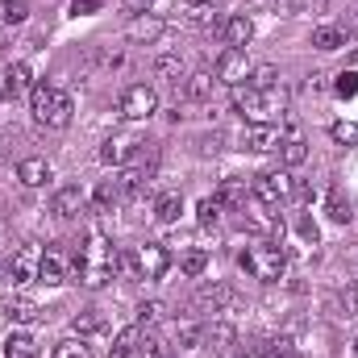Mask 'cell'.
I'll return each mask as SVG.
<instances>
[{"instance_id": "9c48e42d", "label": "cell", "mask_w": 358, "mask_h": 358, "mask_svg": "<svg viewBox=\"0 0 358 358\" xmlns=\"http://www.w3.org/2000/svg\"><path fill=\"white\" fill-rule=\"evenodd\" d=\"M229 304H234V287L221 283V279H217V283H204V287L192 296V308H196L200 317H208V313H225Z\"/></svg>"}, {"instance_id": "484cf974", "label": "cell", "mask_w": 358, "mask_h": 358, "mask_svg": "<svg viewBox=\"0 0 358 358\" xmlns=\"http://www.w3.org/2000/svg\"><path fill=\"white\" fill-rule=\"evenodd\" d=\"M234 338H238V329H234L229 321H213V325H204V346H213V350H229Z\"/></svg>"}, {"instance_id": "f35d334b", "label": "cell", "mask_w": 358, "mask_h": 358, "mask_svg": "<svg viewBox=\"0 0 358 358\" xmlns=\"http://www.w3.org/2000/svg\"><path fill=\"white\" fill-rule=\"evenodd\" d=\"M329 138H334L338 146H358V125L355 121H334V125H329Z\"/></svg>"}, {"instance_id": "f1b7e54d", "label": "cell", "mask_w": 358, "mask_h": 358, "mask_svg": "<svg viewBox=\"0 0 358 358\" xmlns=\"http://www.w3.org/2000/svg\"><path fill=\"white\" fill-rule=\"evenodd\" d=\"M313 46L317 50H338V46H346V29L342 25H317L313 29Z\"/></svg>"}, {"instance_id": "e0dca14e", "label": "cell", "mask_w": 358, "mask_h": 358, "mask_svg": "<svg viewBox=\"0 0 358 358\" xmlns=\"http://www.w3.org/2000/svg\"><path fill=\"white\" fill-rule=\"evenodd\" d=\"M221 34H225V46L246 50V46H250V38H255V21H250L246 13H234V17H225Z\"/></svg>"}, {"instance_id": "f6af8a7d", "label": "cell", "mask_w": 358, "mask_h": 358, "mask_svg": "<svg viewBox=\"0 0 358 358\" xmlns=\"http://www.w3.org/2000/svg\"><path fill=\"white\" fill-rule=\"evenodd\" d=\"M4 21H8V25L25 21V4H21V0H4Z\"/></svg>"}, {"instance_id": "db71d44e", "label": "cell", "mask_w": 358, "mask_h": 358, "mask_svg": "<svg viewBox=\"0 0 358 358\" xmlns=\"http://www.w3.org/2000/svg\"><path fill=\"white\" fill-rule=\"evenodd\" d=\"M238 358H263V355H238Z\"/></svg>"}, {"instance_id": "83f0119b", "label": "cell", "mask_w": 358, "mask_h": 358, "mask_svg": "<svg viewBox=\"0 0 358 358\" xmlns=\"http://www.w3.org/2000/svg\"><path fill=\"white\" fill-rule=\"evenodd\" d=\"M71 329H76L80 338H92V334H104V329H108V321H104V313H100V308H84V313H76Z\"/></svg>"}, {"instance_id": "4316f807", "label": "cell", "mask_w": 358, "mask_h": 358, "mask_svg": "<svg viewBox=\"0 0 358 358\" xmlns=\"http://www.w3.org/2000/svg\"><path fill=\"white\" fill-rule=\"evenodd\" d=\"M155 76L167 80V84H179V80H187V63L179 55H159L155 59Z\"/></svg>"}, {"instance_id": "9f6ffc18", "label": "cell", "mask_w": 358, "mask_h": 358, "mask_svg": "<svg viewBox=\"0 0 358 358\" xmlns=\"http://www.w3.org/2000/svg\"><path fill=\"white\" fill-rule=\"evenodd\" d=\"M355 63H358V50H355Z\"/></svg>"}, {"instance_id": "277c9868", "label": "cell", "mask_w": 358, "mask_h": 358, "mask_svg": "<svg viewBox=\"0 0 358 358\" xmlns=\"http://www.w3.org/2000/svg\"><path fill=\"white\" fill-rule=\"evenodd\" d=\"M283 104H287V96L279 88L255 92V88H246V84H238V92H234V108H238L246 121H255V125H271L275 113H283Z\"/></svg>"}, {"instance_id": "ab89813d", "label": "cell", "mask_w": 358, "mask_h": 358, "mask_svg": "<svg viewBox=\"0 0 358 358\" xmlns=\"http://www.w3.org/2000/svg\"><path fill=\"white\" fill-rule=\"evenodd\" d=\"M338 308H342V317H358V279H350L338 292Z\"/></svg>"}, {"instance_id": "603a6c76", "label": "cell", "mask_w": 358, "mask_h": 358, "mask_svg": "<svg viewBox=\"0 0 358 358\" xmlns=\"http://www.w3.org/2000/svg\"><path fill=\"white\" fill-rule=\"evenodd\" d=\"M17 179H21L25 187H46V183L55 179V171H50L46 159H21V163H17Z\"/></svg>"}, {"instance_id": "3957f363", "label": "cell", "mask_w": 358, "mask_h": 358, "mask_svg": "<svg viewBox=\"0 0 358 358\" xmlns=\"http://www.w3.org/2000/svg\"><path fill=\"white\" fill-rule=\"evenodd\" d=\"M238 263H242V271L250 279H259V283H279L283 271H287V255H283L279 242H255L250 250H242Z\"/></svg>"}, {"instance_id": "681fc988", "label": "cell", "mask_w": 358, "mask_h": 358, "mask_svg": "<svg viewBox=\"0 0 358 358\" xmlns=\"http://www.w3.org/2000/svg\"><path fill=\"white\" fill-rule=\"evenodd\" d=\"M350 34H358V8H355V17H350Z\"/></svg>"}, {"instance_id": "ffe728a7", "label": "cell", "mask_w": 358, "mask_h": 358, "mask_svg": "<svg viewBox=\"0 0 358 358\" xmlns=\"http://www.w3.org/2000/svg\"><path fill=\"white\" fill-rule=\"evenodd\" d=\"M279 129L275 125H250L246 134H242V146L246 150H255V155H267V150H279Z\"/></svg>"}, {"instance_id": "f5cc1de1", "label": "cell", "mask_w": 358, "mask_h": 358, "mask_svg": "<svg viewBox=\"0 0 358 358\" xmlns=\"http://www.w3.org/2000/svg\"><path fill=\"white\" fill-rule=\"evenodd\" d=\"M187 4H213V0H187Z\"/></svg>"}, {"instance_id": "d6986e66", "label": "cell", "mask_w": 358, "mask_h": 358, "mask_svg": "<svg viewBox=\"0 0 358 358\" xmlns=\"http://www.w3.org/2000/svg\"><path fill=\"white\" fill-rule=\"evenodd\" d=\"M308 159V142H304V134L300 129H287L283 138H279V163L283 167H300Z\"/></svg>"}, {"instance_id": "f546056e", "label": "cell", "mask_w": 358, "mask_h": 358, "mask_svg": "<svg viewBox=\"0 0 358 358\" xmlns=\"http://www.w3.org/2000/svg\"><path fill=\"white\" fill-rule=\"evenodd\" d=\"M8 321L13 325H38L42 321V308L34 300H8Z\"/></svg>"}, {"instance_id": "5b68a950", "label": "cell", "mask_w": 358, "mask_h": 358, "mask_svg": "<svg viewBox=\"0 0 358 358\" xmlns=\"http://www.w3.org/2000/svg\"><path fill=\"white\" fill-rule=\"evenodd\" d=\"M117 113L125 121H150L159 113V92L150 88V84H129V88L121 92V100H117Z\"/></svg>"}, {"instance_id": "8d00e7d4", "label": "cell", "mask_w": 358, "mask_h": 358, "mask_svg": "<svg viewBox=\"0 0 358 358\" xmlns=\"http://www.w3.org/2000/svg\"><path fill=\"white\" fill-rule=\"evenodd\" d=\"M179 271H183L187 279H200V275L208 271V255H204V250H187V255L179 259Z\"/></svg>"}, {"instance_id": "bcb514c9", "label": "cell", "mask_w": 358, "mask_h": 358, "mask_svg": "<svg viewBox=\"0 0 358 358\" xmlns=\"http://www.w3.org/2000/svg\"><path fill=\"white\" fill-rule=\"evenodd\" d=\"M304 4H308V0H275V8H279L283 17H296V13H300Z\"/></svg>"}, {"instance_id": "2e32d148", "label": "cell", "mask_w": 358, "mask_h": 358, "mask_svg": "<svg viewBox=\"0 0 358 358\" xmlns=\"http://www.w3.org/2000/svg\"><path fill=\"white\" fill-rule=\"evenodd\" d=\"M142 355H150V342L142 338V325H129V329H121V334L113 338L108 358H142Z\"/></svg>"}, {"instance_id": "ee69618b", "label": "cell", "mask_w": 358, "mask_h": 358, "mask_svg": "<svg viewBox=\"0 0 358 358\" xmlns=\"http://www.w3.org/2000/svg\"><path fill=\"white\" fill-rule=\"evenodd\" d=\"M296 234H300L304 242H317V238H321V229H317V221H313V213H304V217L296 221Z\"/></svg>"}, {"instance_id": "7402d4cb", "label": "cell", "mask_w": 358, "mask_h": 358, "mask_svg": "<svg viewBox=\"0 0 358 358\" xmlns=\"http://www.w3.org/2000/svg\"><path fill=\"white\" fill-rule=\"evenodd\" d=\"M217 200H221V208H246V200H250V187H246V179H238V176H229V179H221V187H217Z\"/></svg>"}, {"instance_id": "816d5d0a", "label": "cell", "mask_w": 358, "mask_h": 358, "mask_svg": "<svg viewBox=\"0 0 358 358\" xmlns=\"http://www.w3.org/2000/svg\"><path fill=\"white\" fill-rule=\"evenodd\" d=\"M0 279H8V267H4V263H0Z\"/></svg>"}, {"instance_id": "8992f818", "label": "cell", "mask_w": 358, "mask_h": 358, "mask_svg": "<svg viewBox=\"0 0 358 358\" xmlns=\"http://www.w3.org/2000/svg\"><path fill=\"white\" fill-rule=\"evenodd\" d=\"M292 183L296 179L287 176V171H259V176L250 179V196L271 204V208H279V204L292 200Z\"/></svg>"}, {"instance_id": "11a10c76", "label": "cell", "mask_w": 358, "mask_h": 358, "mask_svg": "<svg viewBox=\"0 0 358 358\" xmlns=\"http://www.w3.org/2000/svg\"><path fill=\"white\" fill-rule=\"evenodd\" d=\"M355 355H358V338H355Z\"/></svg>"}, {"instance_id": "74e56055", "label": "cell", "mask_w": 358, "mask_h": 358, "mask_svg": "<svg viewBox=\"0 0 358 358\" xmlns=\"http://www.w3.org/2000/svg\"><path fill=\"white\" fill-rule=\"evenodd\" d=\"M167 317V304L163 300H142L138 304V325H159Z\"/></svg>"}, {"instance_id": "52a82bcc", "label": "cell", "mask_w": 358, "mask_h": 358, "mask_svg": "<svg viewBox=\"0 0 358 358\" xmlns=\"http://www.w3.org/2000/svg\"><path fill=\"white\" fill-rule=\"evenodd\" d=\"M242 217H246V225L255 229V234H263V238H271V242H279L283 238V221H279V213L271 208V204H263V200H246V208H242Z\"/></svg>"}, {"instance_id": "7c38bea8", "label": "cell", "mask_w": 358, "mask_h": 358, "mask_svg": "<svg viewBox=\"0 0 358 358\" xmlns=\"http://www.w3.org/2000/svg\"><path fill=\"white\" fill-rule=\"evenodd\" d=\"M246 76H250L246 50H234V46H225V50H221V59H217V80L238 88V84H246Z\"/></svg>"}, {"instance_id": "f907efd6", "label": "cell", "mask_w": 358, "mask_h": 358, "mask_svg": "<svg viewBox=\"0 0 358 358\" xmlns=\"http://www.w3.org/2000/svg\"><path fill=\"white\" fill-rule=\"evenodd\" d=\"M150 358H171L167 350H150Z\"/></svg>"}, {"instance_id": "ba28073f", "label": "cell", "mask_w": 358, "mask_h": 358, "mask_svg": "<svg viewBox=\"0 0 358 358\" xmlns=\"http://www.w3.org/2000/svg\"><path fill=\"white\" fill-rule=\"evenodd\" d=\"M38 267H42V246L25 242V246H17L13 259H8V279H13V283H34V279H38Z\"/></svg>"}, {"instance_id": "4fadbf2b", "label": "cell", "mask_w": 358, "mask_h": 358, "mask_svg": "<svg viewBox=\"0 0 358 358\" xmlns=\"http://www.w3.org/2000/svg\"><path fill=\"white\" fill-rule=\"evenodd\" d=\"M84 204H88V196H84V187H80V183H67V187H59V192L50 196V213H55L59 221L80 217V213H84Z\"/></svg>"}, {"instance_id": "9a60e30c", "label": "cell", "mask_w": 358, "mask_h": 358, "mask_svg": "<svg viewBox=\"0 0 358 358\" xmlns=\"http://www.w3.org/2000/svg\"><path fill=\"white\" fill-rule=\"evenodd\" d=\"M25 92H34V71L25 63H13L0 71V100H17Z\"/></svg>"}, {"instance_id": "836d02e7", "label": "cell", "mask_w": 358, "mask_h": 358, "mask_svg": "<svg viewBox=\"0 0 358 358\" xmlns=\"http://www.w3.org/2000/svg\"><path fill=\"white\" fill-rule=\"evenodd\" d=\"M176 342L183 346V350H196V346H204V325L200 321H183L176 329Z\"/></svg>"}, {"instance_id": "8fae6325", "label": "cell", "mask_w": 358, "mask_h": 358, "mask_svg": "<svg viewBox=\"0 0 358 358\" xmlns=\"http://www.w3.org/2000/svg\"><path fill=\"white\" fill-rule=\"evenodd\" d=\"M67 279H71V263H67V255H63L59 246H46V250H42V267H38V283L59 287V283H67Z\"/></svg>"}, {"instance_id": "d4e9b609", "label": "cell", "mask_w": 358, "mask_h": 358, "mask_svg": "<svg viewBox=\"0 0 358 358\" xmlns=\"http://www.w3.org/2000/svg\"><path fill=\"white\" fill-rule=\"evenodd\" d=\"M179 213H183V196H179V192H163V196L155 200V221H159V225H176Z\"/></svg>"}, {"instance_id": "30bf717a", "label": "cell", "mask_w": 358, "mask_h": 358, "mask_svg": "<svg viewBox=\"0 0 358 358\" xmlns=\"http://www.w3.org/2000/svg\"><path fill=\"white\" fill-rule=\"evenodd\" d=\"M138 138L134 134H113L104 146H100V163H108V167H125V163H134L138 159Z\"/></svg>"}, {"instance_id": "d590c367", "label": "cell", "mask_w": 358, "mask_h": 358, "mask_svg": "<svg viewBox=\"0 0 358 358\" xmlns=\"http://www.w3.org/2000/svg\"><path fill=\"white\" fill-rule=\"evenodd\" d=\"M325 208H329V217H334V221H338V225H346V221H350V217H355V208H350V200H346V196H342V192H338V187H334V192H329V200H325Z\"/></svg>"}, {"instance_id": "e575fe53", "label": "cell", "mask_w": 358, "mask_h": 358, "mask_svg": "<svg viewBox=\"0 0 358 358\" xmlns=\"http://www.w3.org/2000/svg\"><path fill=\"white\" fill-rule=\"evenodd\" d=\"M117 279H125V283H138L142 279V267H138V255L134 250H117Z\"/></svg>"}, {"instance_id": "5bb4252c", "label": "cell", "mask_w": 358, "mask_h": 358, "mask_svg": "<svg viewBox=\"0 0 358 358\" xmlns=\"http://www.w3.org/2000/svg\"><path fill=\"white\" fill-rule=\"evenodd\" d=\"M138 267H142V279H163V275L171 271L167 246H163V242H146V246L138 250Z\"/></svg>"}, {"instance_id": "c3c4849f", "label": "cell", "mask_w": 358, "mask_h": 358, "mask_svg": "<svg viewBox=\"0 0 358 358\" xmlns=\"http://www.w3.org/2000/svg\"><path fill=\"white\" fill-rule=\"evenodd\" d=\"M121 4H125V8H129V13H146V8H150V4H155V0H121Z\"/></svg>"}, {"instance_id": "4dcf8cb0", "label": "cell", "mask_w": 358, "mask_h": 358, "mask_svg": "<svg viewBox=\"0 0 358 358\" xmlns=\"http://www.w3.org/2000/svg\"><path fill=\"white\" fill-rule=\"evenodd\" d=\"M246 88H255V92L279 88V71H275L271 63H259V67H250V76H246Z\"/></svg>"}, {"instance_id": "1f68e13d", "label": "cell", "mask_w": 358, "mask_h": 358, "mask_svg": "<svg viewBox=\"0 0 358 358\" xmlns=\"http://www.w3.org/2000/svg\"><path fill=\"white\" fill-rule=\"evenodd\" d=\"M221 213H225V208H221V200H217V196L196 200V221H200L204 229H217V225H221Z\"/></svg>"}, {"instance_id": "cb8c5ba5", "label": "cell", "mask_w": 358, "mask_h": 358, "mask_svg": "<svg viewBox=\"0 0 358 358\" xmlns=\"http://www.w3.org/2000/svg\"><path fill=\"white\" fill-rule=\"evenodd\" d=\"M4 358H38V342H34V334L13 329V334L4 338Z\"/></svg>"}, {"instance_id": "7dc6e473", "label": "cell", "mask_w": 358, "mask_h": 358, "mask_svg": "<svg viewBox=\"0 0 358 358\" xmlns=\"http://www.w3.org/2000/svg\"><path fill=\"white\" fill-rule=\"evenodd\" d=\"M92 8H100V0H71V13H92Z\"/></svg>"}, {"instance_id": "b9f144b4", "label": "cell", "mask_w": 358, "mask_h": 358, "mask_svg": "<svg viewBox=\"0 0 358 358\" xmlns=\"http://www.w3.org/2000/svg\"><path fill=\"white\" fill-rule=\"evenodd\" d=\"M263 358H296V342L292 338H271L263 346Z\"/></svg>"}, {"instance_id": "6da1fadb", "label": "cell", "mask_w": 358, "mask_h": 358, "mask_svg": "<svg viewBox=\"0 0 358 358\" xmlns=\"http://www.w3.org/2000/svg\"><path fill=\"white\" fill-rule=\"evenodd\" d=\"M71 275L84 283V287H104L108 279H117V246L100 234V229H88L84 234V242H80V250H76V267Z\"/></svg>"}, {"instance_id": "d6a6232c", "label": "cell", "mask_w": 358, "mask_h": 358, "mask_svg": "<svg viewBox=\"0 0 358 358\" xmlns=\"http://www.w3.org/2000/svg\"><path fill=\"white\" fill-rule=\"evenodd\" d=\"M117 200H121V192H117V179H104V183L96 187V196H92V213H108Z\"/></svg>"}, {"instance_id": "7a4b0ae2", "label": "cell", "mask_w": 358, "mask_h": 358, "mask_svg": "<svg viewBox=\"0 0 358 358\" xmlns=\"http://www.w3.org/2000/svg\"><path fill=\"white\" fill-rule=\"evenodd\" d=\"M29 113L46 129H67L71 125V113H76V100H71V92H63V88L34 84V92H29Z\"/></svg>"}, {"instance_id": "7bdbcfd3", "label": "cell", "mask_w": 358, "mask_h": 358, "mask_svg": "<svg viewBox=\"0 0 358 358\" xmlns=\"http://www.w3.org/2000/svg\"><path fill=\"white\" fill-rule=\"evenodd\" d=\"M334 92L346 100V96H358V71H342L338 76V84H334Z\"/></svg>"}, {"instance_id": "ac0fdd59", "label": "cell", "mask_w": 358, "mask_h": 358, "mask_svg": "<svg viewBox=\"0 0 358 358\" xmlns=\"http://www.w3.org/2000/svg\"><path fill=\"white\" fill-rule=\"evenodd\" d=\"M217 71H187V80H183V96L192 100V104H204V100H213V92H217Z\"/></svg>"}, {"instance_id": "60d3db41", "label": "cell", "mask_w": 358, "mask_h": 358, "mask_svg": "<svg viewBox=\"0 0 358 358\" xmlns=\"http://www.w3.org/2000/svg\"><path fill=\"white\" fill-rule=\"evenodd\" d=\"M55 358H92V350L84 346V338H63L55 346Z\"/></svg>"}, {"instance_id": "44dd1931", "label": "cell", "mask_w": 358, "mask_h": 358, "mask_svg": "<svg viewBox=\"0 0 358 358\" xmlns=\"http://www.w3.org/2000/svg\"><path fill=\"white\" fill-rule=\"evenodd\" d=\"M163 29H167V25H163L159 17H150V13H138V17L129 21L125 38H129V42H159V38H163Z\"/></svg>"}]
</instances>
